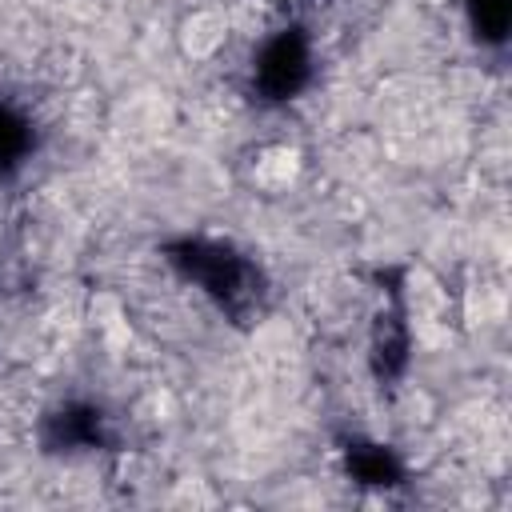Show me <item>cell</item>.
Segmentation results:
<instances>
[{"label":"cell","mask_w":512,"mask_h":512,"mask_svg":"<svg viewBox=\"0 0 512 512\" xmlns=\"http://www.w3.org/2000/svg\"><path fill=\"white\" fill-rule=\"evenodd\" d=\"M224 32H228V24L220 12H196L184 24V52L188 56H212L224 44Z\"/></svg>","instance_id":"6da1fadb"}]
</instances>
